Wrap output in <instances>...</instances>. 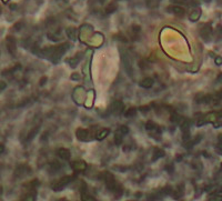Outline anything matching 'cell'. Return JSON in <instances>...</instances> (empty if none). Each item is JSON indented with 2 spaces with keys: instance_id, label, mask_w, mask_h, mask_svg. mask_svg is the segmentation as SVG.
<instances>
[{
  "instance_id": "obj_1",
  "label": "cell",
  "mask_w": 222,
  "mask_h": 201,
  "mask_svg": "<svg viewBox=\"0 0 222 201\" xmlns=\"http://www.w3.org/2000/svg\"><path fill=\"white\" fill-rule=\"evenodd\" d=\"M69 48H70V43L64 42V43H60V45H57V46L48 47L46 49L40 50V52H41L40 55L48 58L52 64H58L59 61H60L61 57L67 52V50Z\"/></svg>"
},
{
  "instance_id": "obj_2",
  "label": "cell",
  "mask_w": 222,
  "mask_h": 201,
  "mask_svg": "<svg viewBox=\"0 0 222 201\" xmlns=\"http://www.w3.org/2000/svg\"><path fill=\"white\" fill-rule=\"evenodd\" d=\"M101 178L104 180V182H106V187L107 189L111 191L115 195L116 198H119L120 196L123 193V189H122V187L120 186V183L115 179L112 174H110V172H104V174H101Z\"/></svg>"
},
{
  "instance_id": "obj_3",
  "label": "cell",
  "mask_w": 222,
  "mask_h": 201,
  "mask_svg": "<svg viewBox=\"0 0 222 201\" xmlns=\"http://www.w3.org/2000/svg\"><path fill=\"white\" fill-rule=\"evenodd\" d=\"M75 179V176H64L61 179L57 180L56 182H53L51 185V189L53 191H61L62 189H64L69 183L72 182V180Z\"/></svg>"
},
{
  "instance_id": "obj_4",
  "label": "cell",
  "mask_w": 222,
  "mask_h": 201,
  "mask_svg": "<svg viewBox=\"0 0 222 201\" xmlns=\"http://www.w3.org/2000/svg\"><path fill=\"white\" fill-rule=\"evenodd\" d=\"M146 130L147 132L153 137L155 140H159V138L161 136V128H160V126H158L155 123V121H147L146 123Z\"/></svg>"
},
{
  "instance_id": "obj_5",
  "label": "cell",
  "mask_w": 222,
  "mask_h": 201,
  "mask_svg": "<svg viewBox=\"0 0 222 201\" xmlns=\"http://www.w3.org/2000/svg\"><path fill=\"white\" fill-rule=\"evenodd\" d=\"M199 32H200L201 38H202V39H203L204 41H207V42H209V41H210L211 38H212V36H213L212 27H211V26L209 24H203V26H202V27L200 28Z\"/></svg>"
},
{
  "instance_id": "obj_6",
  "label": "cell",
  "mask_w": 222,
  "mask_h": 201,
  "mask_svg": "<svg viewBox=\"0 0 222 201\" xmlns=\"http://www.w3.org/2000/svg\"><path fill=\"white\" fill-rule=\"evenodd\" d=\"M76 137L79 141H89V140H91L92 136L88 130L79 128V129H77V131H76Z\"/></svg>"
},
{
  "instance_id": "obj_7",
  "label": "cell",
  "mask_w": 222,
  "mask_h": 201,
  "mask_svg": "<svg viewBox=\"0 0 222 201\" xmlns=\"http://www.w3.org/2000/svg\"><path fill=\"white\" fill-rule=\"evenodd\" d=\"M7 49H8V52H9L11 56H16V50H17V42H16V39L12 36H8L7 37Z\"/></svg>"
},
{
  "instance_id": "obj_8",
  "label": "cell",
  "mask_w": 222,
  "mask_h": 201,
  "mask_svg": "<svg viewBox=\"0 0 222 201\" xmlns=\"http://www.w3.org/2000/svg\"><path fill=\"white\" fill-rule=\"evenodd\" d=\"M195 102L198 104H212V95H197L195 97Z\"/></svg>"
},
{
  "instance_id": "obj_9",
  "label": "cell",
  "mask_w": 222,
  "mask_h": 201,
  "mask_svg": "<svg viewBox=\"0 0 222 201\" xmlns=\"http://www.w3.org/2000/svg\"><path fill=\"white\" fill-rule=\"evenodd\" d=\"M123 109H125V106L122 104L121 101L116 100L113 101L111 106H110V111L113 113V115H121L123 112Z\"/></svg>"
},
{
  "instance_id": "obj_10",
  "label": "cell",
  "mask_w": 222,
  "mask_h": 201,
  "mask_svg": "<svg viewBox=\"0 0 222 201\" xmlns=\"http://www.w3.org/2000/svg\"><path fill=\"white\" fill-rule=\"evenodd\" d=\"M71 168L73 169L75 172H83V171L87 169V165H86L85 161H73L71 162Z\"/></svg>"
},
{
  "instance_id": "obj_11",
  "label": "cell",
  "mask_w": 222,
  "mask_h": 201,
  "mask_svg": "<svg viewBox=\"0 0 222 201\" xmlns=\"http://www.w3.org/2000/svg\"><path fill=\"white\" fill-rule=\"evenodd\" d=\"M57 155H58L60 159H62V160H69L71 157V153H70V151L68 149H66V148H60V149H58V151H57Z\"/></svg>"
},
{
  "instance_id": "obj_12",
  "label": "cell",
  "mask_w": 222,
  "mask_h": 201,
  "mask_svg": "<svg viewBox=\"0 0 222 201\" xmlns=\"http://www.w3.org/2000/svg\"><path fill=\"white\" fill-rule=\"evenodd\" d=\"M164 155H166V152H164V150L161 149V148H158V147H155V149H153V155H152V161H155V160H158L160 158H163Z\"/></svg>"
},
{
  "instance_id": "obj_13",
  "label": "cell",
  "mask_w": 222,
  "mask_h": 201,
  "mask_svg": "<svg viewBox=\"0 0 222 201\" xmlns=\"http://www.w3.org/2000/svg\"><path fill=\"white\" fill-rule=\"evenodd\" d=\"M109 133H110V130H109V129H108V128H107V129L104 128V129H100V130L98 131L94 137H96V139H97V140H104V138H106Z\"/></svg>"
},
{
  "instance_id": "obj_14",
  "label": "cell",
  "mask_w": 222,
  "mask_h": 201,
  "mask_svg": "<svg viewBox=\"0 0 222 201\" xmlns=\"http://www.w3.org/2000/svg\"><path fill=\"white\" fill-rule=\"evenodd\" d=\"M169 11H171L172 13H174V15L177 16H183L184 13H186V10L183 9L182 7L180 6H172L171 8H169Z\"/></svg>"
},
{
  "instance_id": "obj_15",
  "label": "cell",
  "mask_w": 222,
  "mask_h": 201,
  "mask_svg": "<svg viewBox=\"0 0 222 201\" xmlns=\"http://www.w3.org/2000/svg\"><path fill=\"white\" fill-rule=\"evenodd\" d=\"M153 82H155V81H153L152 78H144V79L140 81V86L142 88L148 89V88H151L152 86H153Z\"/></svg>"
},
{
  "instance_id": "obj_16",
  "label": "cell",
  "mask_w": 222,
  "mask_h": 201,
  "mask_svg": "<svg viewBox=\"0 0 222 201\" xmlns=\"http://www.w3.org/2000/svg\"><path fill=\"white\" fill-rule=\"evenodd\" d=\"M67 36L71 41H75L77 39V29L73 27H70L67 29Z\"/></svg>"
},
{
  "instance_id": "obj_17",
  "label": "cell",
  "mask_w": 222,
  "mask_h": 201,
  "mask_svg": "<svg viewBox=\"0 0 222 201\" xmlns=\"http://www.w3.org/2000/svg\"><path fill=\"white\" fill-rule=\"evenodd\" d=\"M38 130H39V127H35V128L31 129V130L28 132L27 137H26V141H27V142H29V141L32 140V139L36 137V134L38 133Z\"/></svg>"
},
{
  "instance_id": "obj_18",
  "label": "cell",
  "mask_w": 222,
  "mask_h": 201,
  "mask_svg": "<svg viewBox=\"0 0 222 201\" xmlns=\"http://www.w3.org/2000/svg\"><path fill=\"white\" fill-rule=\"evenodd\" d=\"M122 62H123V64H125V68L126 70H127V72L129 73V75H131L132 73V69H131V62H130V59L127 57V56H125V57H122Z\"/></svg>"
},
{
  "instance_id": "obj_19",
  "label": "cell",
  "mask_w": 222,
  "mask_h": 201,
  "mask_svg": "<svg viewBox=\"0 0 222 201\" xmlns=\"http://www.w3.org/2000/svg\"><path fill=\"white\" fill-rule=\"evenodd\" d=\"M123 137H125V134L122 133L121 131L118 129V130L116 131V134H115V143H116L117 146L121 144L122 141H123Z\"/></svg>"
},
{
  "instance_id": "obj_20",
  "label": "cell",
  "mask_w": 222,
  "mask_h": 201,
  "mask_svg": "<svg viewBox=\"0 0 222 201\" xmlns=\"http://www.w3.org/2000/svg\"><path fill=\"white\" fill-rule=\"evenodd\" d=\"M172 196L174 199H180L183 196V185H180L174 191H172Z\"/></svg>"
},
{
  "instance_id": "obj_21",
  "label": "cell",
  "mask_w": 222,
  "mask_h": 201,
  "mask_svg": "<svg viewBox=\"0 0 222 201\" xmlns=\"http://www.w3.org/2000/svg\"><path fill=\"white\" fill-rule=\"evenodd\" d=\"M201 16V10L200 9H195L191 12V15H190V20L191 21H198V19L200 18Z\"/></svg>"
},
{
  "instance_id": "obj_22",
  "label": "cell",
  "mask_w": 222,
  "mask_h": 201,
  "mask_svg": "<svg viewBox=\"0 0 222 201\" xmlns=\"http://www.w3.org/2000/svg\"><path fill=\"white\" fill-rule=\"evenodd\" d=\"M221 99H222V90H220V91H218L217 93H214L212 96V104H218L221 101Z\"/></svg>"
},
{
  "instance_id": "obj_23",
  "label": "cell",
  "mask_w": 222,
  "mask_h": 201,
  "mask_svg": "<svg viewBox=\"0 0 222 201\" xmlns=\"http://www.w3.org/2000/svg\"><path fill=\"white\" fill-rule=\"evenodd\" d=\"M60 168H61V165L58 161H53L50 163V166H49V170L51 171V172H56V171H58Z\"/></svg>"
},
{
  "instance_id": "obj_24",
  "label": "cell",
  "mask_w": 222,
  "mask_h": 201,
  "mask_svg": "<svg viewBox=\"0 0 222 201\" xmlns=\"http://www.w3.org/2000/svg\"><path fill=\"white\" fill-rule=\"evenodd\" d=\"M79 57H81V55L80 53H78V55L76 56V57H73V58H70V60H68V62H69V64L71 66V68H75L78 64V62H79Z\"/></svg>"
},
{
  "instance_id": "obj_25",
  "label": "cell",
  "mask_w": 222,
  "mask_h": 201,
  "mask_svg": "<svg viewBox=\"0 0 222 201\" xmlns=\"http://www.w3.org/2000/svg\"><path fill=\"white\" fill-rule=\"evenodd\" d=\"M136 113H137V109H136V108H129V109L125 112V117L130 118V117L136 116Z\"/></svg>"
},
{
  "instance_id": "obj_26",
  "label": "cell",
  "mask_w": 222,
  "mask_h": 201,
  "mask_svg": "<svg viewBox=\"0 0 222 201\" xmlns=\"http://www.w3.org/2000/svg\"><path fill=\"white\" fill-rule=\"evenodd\" d=\"M116 9H117V5H116V3L111 2L109 6H107L106 12H107V13H112L113 11H116Z\"/></svg>"
},
{
  "instance_id": "obj_27",
  "label": "cell",
  "mask_w": 222,
  "mask_h": 201,
  "mask_svg": "<svg viewBox=\"0 0 222 201\" xmlns=\"http://www.w3.org/2000/svg\"><path fill=\"white\" fill-rule=\"evenodd\" d=\"M216 39L217 40H222V27L218 26L216 30Z\"/></svg>"
},
{
  "instance_id": "obj_28",
  "label": "cell",
  "mask_w": 222,
  "mask_h": 201,
  "mask_svg": "<svg viewBox=\"0 0 222 201\" xmlns=\"http://www.w3.org/2000/svg\"><path fill=\"white\" fill-rule=\"evenodd\" d=\"M216 151L219 153V155H222V141H219V142H218V144L216 146Z\"/></svg>"
},
{
  "instance_id": "obj_29",
  "label": "cell",
  "mask_w": 222,
  "mask_h": 201,
  "mask_svg": "<svg viewBox=\"0 0 222 201\" xmlns=\"http://www.w3.org/2000/svg\"><path fill=\"white\" fill-rule=\"evenodd\" d=\"M119 130L121 131L123 134H127L129 132V128L127 126H121V127H119Z\"/></svg>"
},
{
  "instance_id": "obj_30",
  "label": "cell",
  "mask_w": 222,
  "mask_h": 201,
  "mask_svg": "<svg viewBox=\"0 0 222 201\" xmlns=\"http://www.w3.org/2000/svg\"><path fill=\"white\" fill-rule=\"evenodd\" d=\"M131 30H132V34L133 35H139V32H140V27L139 26H133V27L131 28Z\"/></svg>"
},
{
  "instance_id": "obj_31",
  "label": "cell",
  "mask_w": 222,
  "mask_h": 201,
  "mask_svg": "<svg viewBox=\"0 0 222 201\" xmlns=\"http://www.w3.org/2000/svg\"><path fill=\"white\" fill-rule=\"evenodd\" d=\"M115 38H116V39H120L121 40V42H127V38L123 37V36H121V35H117Z\"/></svg>"
},
{
  "instance_id": "obj_32",
  "label": "cell",
  "mask_w": 222,
  "mask_h": 201,
  "mask_svg": "<svg viewBox=\"0 0 222 201\" xmlns=\"http://www.w3.org/2000/svg\"><path fill=\"white\" fill-rule=\"evenodd\" d=\"M150 109H151V107L150 106H143L140 108V110L142 111V112H147V111H149Z\"/></svg>"
},
{
  "instance_id": "obj_33",
  "label": "cell",
  "mask_w": 222,
  "mask_h": 201,
  "mask_svg": "<svg viewBox=\"0 0 222 201\" xmlns=\"http://www.w3.org/2000/svg\"><path fill=\"white\" fill-rule=\"evenodd\" d=\"M166 169H167V171L169 174H172V172H173V166L172 165H168L167 167H166Z\"/></svg>"
},
{
  "instance_id": "obj_34",
  "label": "cell",
  "mask_w": 222,
  "mask_h": 201,
  "mask_svg": "<svg viewBox=\"0 0 222 201\" xmlns=\"http://www.w3.org/2000/svg\"><path fill=\"white\" fill-rule=\"evenodd\" d=\"M71 79L72 80H80V76L78 73H73L72 76H71Z\"/></svg>"
},
{
  "instance_id": "obj_35",
  "label": "cell",
  "mask_w": 222,
  "mask_h": 201,
  "mask_svg": "<svg viewBox=\"0 0 222 201\" xmlns=\"http://www.w3.org/2000/svg\"><path fill=\"white\" fill-rule=\"evenodd\" d=\"M47 82V77H42L41 79H40V82H39V85L40 86H43L45 83Z\"/></svg>"
},
{
  "instance_id": "obj_36",
  "label": "cell",
  "mask_w": 222,
  "mask_h": 201,
  "mask_svg": "<svg viewBox=\"0 0 222 201\" xmlns=\"http://www.w3.org/2000/svg\"><path fill=\"white\" fill-rule=\"evenodd\" d=\"M214 61H216L217 64H222V58L221 57H217V58L214 59Z\"/></svg>"
},
{
  "instance_id": "obj_37",
  "label": "cell",
  "mask_w": 222,
  "mask_h": 201,
  "mask_svg": "<svg viewBox=\"0 0 222 201\" xmlns=\"http://www.w3.org/2000/svg\"><path fill=\"white\" fill-rule=\"evenodd\" d=\"M3 151H5V146L1 144V146H0V153H2Z\"/></svg>"
},
{
  "instance_id": "obj_38",
  "label": "cell",
  "mask_w": 222,
  "mask_h": 201,
  "mask_svg": "<svg viewBox=\"0 0 222 201\" xmlns=\"http://www.w3.org/2000/svg\"><path fill=\"white\" fill-rule=\"evenodd\" d=\"M5 88H6V83L3 82V81H1V90H3Z\"/></svg>"
},
{
  "instance_id": "obj_39",
  "label": "cell",
  "mask_w": 222,
  "mask_h": 201,
  "mask_svg": "<svg viewBox=\"0 0 222 201\" xmlns=\"http://www.w3.org/2000/svg\"><path fill=\"white\" fill-rule=\"evenodd\" d=\"M172 1H177V2H181V1H186V0H172Z\"/></svg>"
},
{
  "instance_id": "obj_40",
  "label": "cell",
  "mask_w": 222,
  "mask_h": 201,
  "mask_svg": "<svg viewBox=\"0 0 222 201\" xmlns=\"http://www.w3.org/2000/svg\"><path fill=\"white\" fill-rule=\"evenodd\" d=\"M219 118H222V110L219 112Z\"/></svg>"
},
{
  "instance_id": "obj_41",
  "label": "cell",
  "mask_w": 222,
  "mask_h": 201,
  "mask_svg": "<svg viewBox=\"0 0 222 201\" xmlns=\"http://www.w3.org/2000/svg\"><path fill=\"white\" fill-rule=\"evenodd\" d=\"M221 170H222V163H221Z\"/></svg>"
}]
</instances>
